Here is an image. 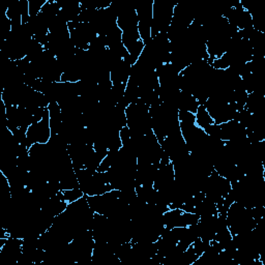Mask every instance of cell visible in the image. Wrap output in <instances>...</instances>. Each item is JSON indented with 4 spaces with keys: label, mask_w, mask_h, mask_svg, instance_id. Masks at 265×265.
<instances>
[{
    "label": "cell",
    "mask_w": 265,
    "mask_h": 265,
    "mask_svg": "<svg viewBox=\"0 0 265 265\" xmlns=\"http://www.w3.org/2000/svg\"><path fill=\"white\" fill-rule=\"evenodd\" d=\"M52 132H51V127H50V117H49V112L48 108L45 113L44 117L40 120L35 122V124L31 125L29 128L27 129L26 132V137H27V144L28 146L33 145V144H46L48 143L49 140L51 139Z\"/></svg>",
    "instance_id": "1"
},
{
    "label": "cell",
    "mask_w": 265,
    "mask_h": 265,
    "mask_svg": "<svg viewBox=\"0 0 265 265\" xmlns=\"http://www.w3.org/2000/svg\"><path fill=\"white\" fill-rule=\"evenodd\" d=\"M63 194V198L64 200L68 203H72L77 201L78 199L82 198L84 196V193L82 192V190L80 187H75V188H71V190H66V191H62Z\"/></svg>",
    "instance_id": "3"
},
{
    "label": "cell",
    "mask_w": 265,
    "mask_h": 265,
    "mask_svg": "<svg viewBox=\"0 0 265 265\" xmlns=\"http://www.w3.org/2000/svg\"><path fill=\"white\" fill-rule=\"evenodd\" d=\"M195 118H196V126L202 130H205L206 128L214 124L212 118L210 115V113L207 112V110L203 105L199 106L197 112L195 113Z\"/></svg>",
    "instance_id": "2"
}]
</instances>
